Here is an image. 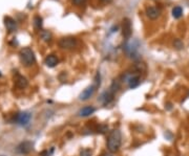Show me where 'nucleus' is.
<instances>
[{
  "label": "nucleus",
  "instance_id": "nucleus-3",
  "mask_svg": "<svg viewBox=\"0 0 189 156\" xmlns=\"http://www.w3.org/2000/svg\"><path fill=\"white\" fill-rule=\"evenodd\" d=\"M58 45L61 49L72 50L74 48L77 47L78 41H77V39L74 37H64V38H61L60 40H59Z\"/></svg>",
  "mask_w": 189,
  "mask_h": 156
},
{
  "label": "nucleus",
  "instance_id": "nucleus-14",
  "mask_svg": "<svg viewBox=\"0 0 189 156\" xmlns=\"http://www.w3.org/2000/svg\"><path fill=\"white\" fill-rule=\"evenodd\" d=\"M15 85H16L18 88L23 89V88H25V87H28V80H26L23 75L17 74L16 78H15Z\"/></svg>",
  "mask_w": 189,
  "mask_h": 156
},
{
  "label": "nucleus",
  "instance_id": "nucleus-7",
  "mask_svg": "<svg viewBox=\"0 0 189 156\" xmlns=\"http://www.w3.org/2000/svg\"><path fill=\"white\" fill-rule=\"evenodd\" d=\"M131 34H132L131 22L128 18H125L123 19V22H122V35H123V37L126 40H128L131 37Z\"/></svg>",
  "mask_w": 189,
  "mask_h": 156
},
{
  "label": "nucleus",
  "instance_id": "nucleus-11",
  "mask_svg": "<svg viewBox=\"0 0 189 156\" xmlns=\"http://www.w3.org/2000/svg\"><path fill=\"white\" fill-rule=\"evenodd\" d=\"M96 111V108L94 106H90V105H87V106H84L83 108H81L78 114H79L80 118H88L92 114H94Z\"/></svg>",
  "mask_w": 189,
  "mask_h": 156
},
{
  "label": "nucleus",
  "instance_id": "nucleus-20",
  "mask_svg": "<svg viewBox=\"0 0 189 156\" xmlns=\"http://www.w3.org/2000/svg\"><path fill=\"white\" fill-rule=\"evenodd\" d=\"M34 24H35L36 28L40 30V28L42 27V18H41L40 16H36L35 18H34Z\"/></svg>",
  "mask_w": 189,
  "mask_h": 156
},
{
  "label": "nucleus",
  "instance_id": "nucleus-4",
  "mask_svg": "<svg viewBox=\"0 0 189 156\" xmlns=\"http://www.w3.org/2000/svg\"><path fill=\"white\" fill-rule=\"evenodd\" d=\"M97 89H98L97 85H96L95 83H94L93 85H90V86L86 87V88H85L82 92H81L80 96H79V100H80V101H83V102L88 101L90 97H93V96L95 94V92H96V90H97Z\"/></svg>",
  "mask_w": 189,
  "mask_h": 156
},
{
  "label": "nucleus",
  "instance_id": "nucleus-6",
  "mask_svg": "<svg viewBox=\"0 0 189 156\" xmlns=\"http://www.w3.org/2000/svg\"><path fill=\"white\" fill-rule=\"evenodd\" d=\"M33 149H34V143H32V141L24 140L17 146L16 151L19 154H28L29 152L33 151Z\"/></svg>",
  "mask_w": 189,
  "mask_h": 156
},
{
  "label": "nucleus",
  "instance_id": "nucleus-23",
  "mask_svg": "<svg viewBox=\"0 0 189 156\" xmlns=\"http://www.w3.org/2000/svg\"><path fill=\"white\" fill-rule=\"evenodd\" d=\"M87 0H72V2L74 4H75V5H82V4H84L85 2H86Z\"/></svg>",
  "mask_w": 189,
  "mask_h": 156
},
{
  "label": "nucleus",
  "instance_id": "nucleus-24",
  "mask_svg": "<svg viewBox=\"0 0 189 156\" xmlns=\"http://www.w3.org/2000/svg\"><path fill=\"white\" fill-rule=\"evenodd\" d=\"M165 109L166 110H171V109H172V105H171L170 103H167L165 105Z\"/></svg>",
  "mask_w": 189,
  "mask_h": 156
},
{
  "label": "nucleus",
  "instance_id": "nucleus-16",
  "mask_svg": "<svg viewBox=\"0 0 189 156\" xmlns=\"http://www.w3.org/2000/svg\"><path fill=\"white\" fill-rule=\"evenodd\" d=\"M120 89H121V82H120L119 80H112V85H110V87H109L110 91L114 92V93L116 94Z\"/></svg>",
  "mask_w": 189,
  "mask_h": 156
},
{
  "label": "nucleus",
  "instance_id": "nucleus-13",
  "mask_svg": "<svg viewBox=\"0 0 189 156\" xmlns=\"http://www.w3.org/2000/svg\"><path fill=\"white\" fill-rule=\"evenodd\" d=\"M59 63V59L57 58V56L55 55H48L46 56V58L44 59V64L50 68H54L58 65Z\"/></svg>",
  "mask_w": 189,
  "mask_h": 156
},
{
  "label": "nucleus",
  "instance_id": "nucleus-26",
  "mask_svg": "<svg viewBox=\"0 0 189 156\" xmlns=\"http://www.w3.org/2000/svg\"><path fill=\"white\" fill-rule=\"evenodd\" d=\"M0 156H4V155H0Z\"/></svg>",
  "mask_w": 189,
  "mask_h": 156
},
{
  "label": "nucleus",
  "instance_id": "nucleus-27",
  "mask_svg": "<svg viewBox=\"0 0 189 156\" xmlns=\"http://www.w3.org/2000/svg\"><path fill=\"white\" fill-rule=\"evenodd\" d=\"M0 77H1V74H0Z\"/></svg>",
  "mask_w": 189,
  "mask_h": 156
},
{
  "label": "nucleus",
  "instance_id": "nucleus-22",
  "mask_svg": "<svg viewBox=\"0 0 189 156\" xmlns=\"http://www.w3.org/2000/svg\"><path fill=\"white\" fill-rule=\"evenodd\" d=\"M173 46H175L176 49H183L184 43L180 40V39H176V40L173 41Z\"/></svg>",
  "mask_w": 189,
  "mask_h": 156
},
{
  "label": "nucleus",
  "instance_id": "nucleus-1",
  "mask_svg": "<svg viewBox=\"0 0 189 156\" xmlns=\"http://www.w3.org/2000/svg\"><path fill=\"white\" fill-rule=\"evenodd\" d=\"M122 145V134L119 129H114L108 134L106 141V147L108 152L116 153L120 150Z\"/></svg>",
  "mask_w": 189,
  "mask_h": 156
},
{
  "label": "nucleus",
  "instance_id": "nucleus-9",
  "mask_svg": "<svg viewBox=\"0 0 189 156\" xmlns=\"http://www.w3.org/2000/svg\"><path fill=\"white\" fill-rule=\"evenodd\" d=\"M132 71H134V70H132ZM140 83H141V78H140V74L134 71V74L131 75V78L128 80V82H127V86H128L129 89H134V88H137V87L139 86Z\"/></svg>",
  "mask_w": 189,
  "mask_h": 156
},
{
  "label": "nucleus",
  "instance_id": "nucleus-5",
  "mask_svg": "<svg viewBox=\"0 0 189 156\" xmlns=\"http://www.w3.org/2000/svg\"><path fill=\"white\" fill-rule=\"evenodd\" d=\"M31 118H32V114L28 111H23V112L17 113L16 118H15V122H16V124H18L19 126H26V125H28Z\"/></svg>",
  "mask_w": 189,
  "mask_h": 156
},
{
  "label": "nucleus",
  "instance_id": "nucleus-19",
  "mask_svg": "<svg viewBox=\"0 0 189 156\" xmlns=\"http://www.w3.org/2000/svg\"><path fill=\"white\" fill-rule=\"evenodd\" d=\"M97 133L99 134H105L108 131V126L106 125V124H101V125H99L97 127Z\"/></svg>",
  "mask_w": 189,
  "mask_h": 156
},
{
  "label": "nucleus",
  "instance_id": "nucleus-10",
  "mask_svg": "<svg viewBox=\"0 0 189 156\" xmlns=\"http://www.w3.org/2000/svg\"><path fill=\"white\" fill-rule=\"evenodd\" d=\"M4 26H6V28L9 31V33H14V31L17 30V22L12 18V17L6 16V17H4Z\"/></svg>",
  "mask_w": 189,
  "mask_h": 156
},
{
  "label": "nucleus",
  "instance_id": "nucleus-8",
  "mask_svg": "<svg viewBox=\"0 0 189 156\" xmlns=\"http://www.w3.org/2000/svg\"><path fill=\"white\" fill-rule=\"evenodd\" d=\"M114 99H115V93L110 91V90H107V91H104L101 96H100L98 101H99L103 106H107V105H109L112 101H114Z\"/></svg>",
  "mask_w": 189,
  "mask_h": 156
},
{
  "label": "nucleus",
  "instance_id": "nucleus-17",
  "mask_svg": "<svg viewBox=\"0 0 189 156\" xmlns=\"http://www.w3.org/2000/svg\"><path fill=\"white\" fill-rule=\"evenodd\" d=\"M40 38L42 39L44 42H50L51 40V34L48 31H40Z\"/></svg>",
  "mask_w": 189,
  "mask_h": 156
},
{
  "label": "nucleus",
  "instance_id": "nucleus-21",
  "mask_svg": "<svg viewBox=\"0 0 189 156\" xmlns=\"http://www.w3.org/2000/svg\"><path fill=\"white\" fill-rule=\"evenodd\" d=\"M80 156H93V151L89 148H84L80 151Z\"/></svg>",
  "mask_w": 189,
  "mask_h": 156
},
{
  "label": "nucleus",
  "instance_id": "nucleus-15",
  "mask_svg": "<svg viewBox=\"0 0 189 156\" xmlns=\"http://www.w3.org/2000/svg\"><path fill=\"white\" fill-rule=\"evenodd\" d=\"M147 67H146V64L144 62H141V61H138V62H136L134 64V66H132L131 70H134V72H137V74H144V72L146 71Z\"/></svg>",
  "mask_w": 189,
  "mask_h": 156
},
{
  "label": "nucleus",
  "instance_id": "nucleus-18",
  "mask_svg": "<svg viewBox=\"0 0 189 156\" xmlns=\"http://www.w3.org/2000/svg\"><path fill=\"white\" fill-rule=\"evenodd\" d=\"M183 15V9L181 6H175V8L172 9V16H173V18H176V19H179V18H181Z\"/></svg>",
  "mask_w": 189,
  "mask_h": 156
},
{
  "label": "nucleus",
  "instance_id": "nucleus-25",
  "mask_svg": "<svg viewBox=\"0 0 189 156\" xmlns=\"http://www.w3.org/2000/svg\"><path fill=\"white\" fill-rule=\"evenodd\" d=\"M102 156H114V153H110V152H104L102 154Z\"/></svg>",
  "mask_w": 189,
  "mask_h": 156
},
{
  "label": "nucleus",
  "instance_id": "nucleus-2",
  "mask_svg": "<svg viewBox=\"0 0 189 156\" xmlns=\"http://www.w3.org/2000/svg\"><path fill=\"white\" fill-rule=\"evenodd\" d=\"M19 58H20L21 63L25 67H29L32 65L35 64L36 62V57L35 53L32 50V48L29 47H23L19 53Z\"/></svg>",
  "mask_w": 189,
  "mask_h": 156
},
{
  "label": "nucleus",
  "instance_id": "nucleus-12",
  "mask_svg": "<svg viewBox=\"0 0 189 156\" xmlns=\"http://www.w3.org/2000/svg\"><path fill=\"white\" fill-rule=\"evenodd\" d=\"M161 14V11L156 6H148L146 9V16L148 17L151 20H154V19L159 18Z\"/></svg>",
  "mask_w": 189,
  "mask_h": 156
}]
</instances>
